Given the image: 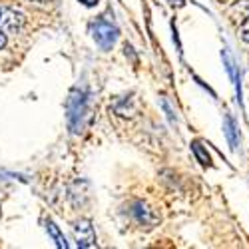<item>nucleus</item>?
Returning <instances> with one entry per match:
<instances>
[{
  "instance_id": "obj_1",
  "label": "nucleus",
  "mask_w": 249,
  "mask_h": 249,
  "mask_svg": "<svg viewBox=\"0 0 249 249\" xmlns=\"http://www.w3.org/2000/svg\"><path fill=\"white\" fill-rule=\"evenodd\" d=\"M90 32L102 50H110L118 38V28L112 22H108V20H96V22H92Z\"/></svg>"
},
{
  "instance_id": "obj_2",
  "label": "nucleus",
  "mask_w": 249,
  "mask_h": 249,
  "mask_svg": "<svg viewBox=\"0 0 249 249\" xmlns=\"http://www.w3.org/2000/svg\"><path fill=\"white\" fill-rule=\"evenodd\" d=\"M84 116H86V94L76 88L68 100V122H70L72 132L82 130V120H84Z\"/></svg>"
},
{
  "instance_id": "obj_3",
  "label": "nucleus",
  "mask_w": 249,
  "mask_h": 249,
  "mask_svg": "<svg viewBox=\"0 0 249 249\" xmlns=\"http://www.w3.org/2000/svg\"><path fill=\"white\" fill-rule=\"evenodd\" d=\"M26 24V18L22 12H16L14 8L0 6V32L14 34Z\"/></svg>"
},
{
  "instance_id": "obj_4",
  "label": "nucleus",
  "mask_w": 249,
  "mask_h": 249,
  "mask_svg": "<svg viewBox=\"0 0 249 249\" xmlns=\"http://www.w3.org/2000/svg\"><path fill=\"white\" fill-rule=\"evenodd\" d=\"M74 235L78 241V247H96V233L88 219H80L74 225Z\"/></svg>"
},
{
  "instance_id": "obj_5",
  "label": "nucleus",
  "mask_w": 249,
  "mask_h": 249,
  "mask_svg": "<svg viewBox=\"0 0 249 249\" xmlns=\"http://www.w3.org/2000/svg\"><path fill=\"white\" fill-rule=\"evenodd\" d=\"M132 215H134L140 223H143V225H154V223L158 221V215H156L143 201H136V203L132 205Z\"/></svg>"
},
{
  "instance_id": "obj_6",
  "label": "nucleus",
  "mask_w": 249,
  "mask_h": 249,
  "mask_svg": "<svg viewBox=\"0 0 249 249\" xmlns=\"http://www.w3.org/2000/svg\"><path fill=\"white\" fill-rule=\"evenodd\" d=\"M46 230H48V233L52 235V239L56 241V245H58V247H62V249H66V247H68V243H66L64 235L60 233V230L56 227V223H54L52 219H48V221H46Z\"/></svg>"
},
{
  "instance_id": "obj_7",
  "label": "nucleus",
  "mask_w": 249,
  "mask_h": 249,
  "mask_svg": "<svg viewBox=\"0 0 249 249\" xmlns=\"http://www.w3.org/2000/svg\"><path fill=\"white\" fill-rule=\"evenodd\" d=\"M239 36H241L243 42H247V44H249V16L245 18V22H243V24H241V28H239Z\"/></svg>"
},
{
  "instance_id": "obj_8",
  "label": "nucleus",
  "mask_w": 249,
  "mask_h": 249,
  "mask_svg": "<svg viewBox=\"0 0 249 249\" xmlns=\"http://www.w3.org/2000/svg\"><path fill=\"white\" fill-rule=\"evenodd\" d=\"M194 152L197 154V158L201 160V163H210V156H205V154L201 152V148H199V143H194Z\"/></svg>"
},
{
  "instance_id": "obj_9",
  "label": "nucleus",
  "mask_w": 249,
  "mask_h": 249,
  "mask_svg": "<svg viewBox=\"0 0 249 249\" xmlns=\"http://www.w3.org/2000/svg\"><path fill=\"white\" fill-rule=\"evenodd\" d=\"M225 124H227V136H230V142L235 143V138H233V130H235V128H233V120H231V118H227Z\"/></svg>"
},
{
  "instance_id": "obj_10",
  "label": "nucleus",
  "mask_w": 249,
  "mask_h": 249,
  "mask_svg": "<svg viewBox=\"0 0 249 249\" xmlns=\"http://www.w3.org/2000/svg\"><path fill=\"white\" fill-rule=\"evenodd\" d=\"M6 46V34L4 32H0V50H2Z\"/></svg>"
},
{
  "instance_id": "obj_11",
  "label": "nucleus",
  "mask_w": 249,
  "mask_h": 249,
  "mask_svg": "<svg viewBox=\"0 0 249 249\" xmlns=\"http://www.w3.org/2000/svg\"><path fill=\"white\" fill-rule=\"evenodd\" d=\"M82 4H86V6H96L98 4V0H80Z\"/></svg>"
},
{
  "instance_id": "obj_12",
  "label": "nucleus",
  "mask_w": 249,
  "mask_h": 249,
  "mask_svg": "<svg viewBox=\"0 0 249 249\" xmlns=\"http://www.w3.org/2000/svg\"><path fill=\"white\" fill-rule=\"evenodd\" d=\"M36 2H48V0H36Z\"/></svg>"
}]
</instances>
